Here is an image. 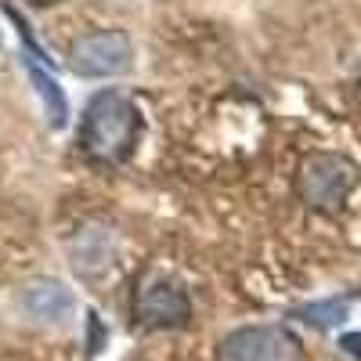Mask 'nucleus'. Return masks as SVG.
<instances>
[{
  "mask_svg": "<svg viewBox=\"0 0 361 361\" xmlns=\"http://www.w3.org/2000/svg\"><path fill=\"white\" fill-rule=\"evenodd\" d=\"M217 361H300V340L286 325H246L224 336Z\"/></svg>",
  "mask_w": 361,
  "mask_h": 361,
  "instance_id": "nucleus-4",
  "label": "nucleus"
},
{
  "mask_svg": "<svg viewBox=\"0 0 361 361\" xmlns=\"http://www.w3.org/2000/svg\"><path fill=\"white\" fill-rule=\"evenodd\" d=\"M141 137V112L137 105L119 94V90H102L87 102L80 119V148L105 166H119L134 156Z\"/></svg>",
  "mask_w": 361,
  "mask_h": 361,
  "instance_id": "nucleus-1",
  "label": "nucleus"
},
{
  "mask_svg": "<svg viewBox=\"0 0 361 361\" xmlns=\"http://www.w3.org/2000/svg\"><path fill=\"white\" fill-rule=\"evenodd\" d=\"M357 185V166L343 156L333 152H314L300 163V177L296 188L300 199H304L311 209H322V214H336V209L347 202V195Z\"/></svg>",
  "mask_w": 361,
  "mask_h": 361,
  "instance_id": "nucleus-2",
  "label": "nucleus"
},
{
  "mask_svg": "<svg viewBox=\"0 0 361 361\" xmlns=\"http://www.w3.org/2000/svg\"><path fill=\"white\" fill-rule=\"evenodd\" d=\"M340 347H343V350H350V354H357V357H361V333H354V336H343V340H340Z\"/></svg>",
  "mask_w": 361,
  "mask_h": 361,
  "instance_id": "nucleus-9",
  "label": "nucleus"
},
{
  "mask_svg": "<svg viewBox=\"0 0 361 361\" xmlns=\"http://www.w3.org/2000/svg\"><path fill=\"white\" fill-rule=\"evenodd\" d=\"M22 307H25L29 318H37V322H66L76 304H73V293L66 289V282H58V279H37V282L25 286Z\"/></svg>",
  "mask_w": 361,
  "mask_h": 361,
  "instance_id": "nucleus-6",
  "label": "nucleus"
},
{
  "mask_svg": "<svg viewBox=\"0 0 361 361\" xmlns=\"http://www.w3.org/2000/svg\"><path fill=\"white\" fill-rule=\"evenodd\" d=\"M29 8H54V4H62V0H25Z\"/></svg>",
  "mask_w": 361,
  "mask_h": 361,
  "instance_id": "nucleus-10",
  "label": "nucleus"
},
{
  "mask_svg": "<svg viewBox=\"0 0 361 361\" xmlns=\"http://www.w3.org/2000/svg\"><path fill=\"white\" fill-rule=\"evenodd\" d=\"M134 62V44L123 29H98L69 47V69L83 80L123 76Z\"/></svg>",
  "mask_w": 361,
  "mask_h": 361,
  "instance_id": "nucleus-3",
  "label": "nucleus"
},
{
  "mask_svg": "<svg viewBox=\"0 0 361 361\" xmlns=\"http://www.w3.org/2000/svg\"><path fill=\"white\" fill-rule=\"evenodd\" d=\"M134 318L145 329H180L192 318V300L173 279H145L134 296Z\"/></svg>",
  "mask_w": 361,
  "mask_h": 361,
  "instance_id": "nucleus-5",
  "label": "nucleus"
},
{
  "mask_svg": "<svg viewBox=\"0 0 361 361\" xmlns=\"http://www.w3.org/2000/svg\"><path fill=\"white\" fill-rule=\"evenodd\" d=\"M350 311V296H329V300H314V304H304V307H296L293 318L300 322H307L314 329H336Z\"/></svg>",
  "mask_w": 361,
  "mask_h": 361,
  "instance_id": "nucleus-8",
  "label": "nucleus"
},
{
  "mask_svg": "<svg viewBox=\"0 0 361 361\" xmlns=\"http://www.w3.org/2000/svg\"><path fill=\"white\" fill-rule=\"evenodd\" d=\"M44 58H37V54H29V51H22V66H25V76H29V83L37 87V94H40V102H44V112H47V123L58 130V127H66L69 123V102H66V94H62V87H58V80L40 66Z\"/></svg>",
  "mask_w": 361,
  "mask_h": 361,
  "instance_id": "nucleus-7",
  "label": "nucleus"
}]
</instances>
